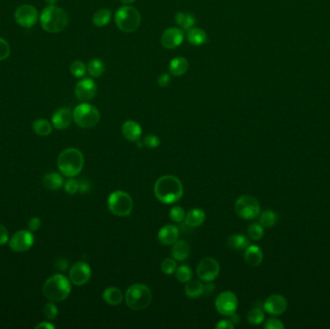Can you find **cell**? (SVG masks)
<instances>
[{"label": "cell", "mask_w": 330, "mask_h": 329, "mask_svg": "<svg viewBox=\"0 0 330 329\" xmlns=\"http://www.w3.org/2000/svg\"><path fill=\"white\" fill-rule=\"evenodd\" d=\"M71 74L76 78V79H80L82 77L85 76L86 72H87V68L85 66V64L81 61H75L71 64Z\"/></svg>", "instance_id": "38"}, {"label": "cell", "mask_w": 330, "mask_h": 329, "mask_svg": "<svg viewBox=\"0 0 330 329\" xmlns=\"http://www.w3.org/2000/svg\"><path fill=\"white\" fill-rule=\"evenodd\" d=\"M153 192L161 203L173 204L182 197L183 187L177 177L165 175L155 182Z\"/></svg>", "instance_id": "1"}, {"label": "cell", "mask_w": 330, "mask_h": 329, "mask_svg": "<svg viewBox=\"0 0 330 329\" xmlns=\"http://www.w3.org/2000/svg\"><path fill=\"white\" fill-rule=\"evenodd\" d=\"M161 271L164 274L171 275L176 273L177 270V264L175 262V259L173 258H167L164 259L161 263Z\"/></svg>", "instance_id": "39"}, {"label": "cell", "mask_w": 330, "mask_h": 329, "mask_svg": "<svg viewBox=\"0 0 330 329\" xmlns=\"http://www.w3.org/2000/svg\"><path fill=\"white\" fill-rule=\"evenodd\" d=\"M40 19L37 9L29 4H24L17 8L15 21L22 27H33Z\"/></svg>", "instance_id": "10"}, {"label": "cell", "mask_w": 330, "mask_h": 329, "mask_svg": "<svg viewBox=\"0 0 330 329\" xmlns=\"http://www.w3.org/2000/svg\"><path fill=\"white\" fill-rule=\"evenodd\" d=\"M220 272V266L218 262L213 258H205L200 261L197 267V275L205 282L213 281Z\"/></svg>", "instance_id": "13"}, {"label": "cell", "mask_w": 330, "mask_h": 329, "mask_svg": "<svg viewBox=\"0 0 330 329\" xmlns=\"http://www.w3.org/2000/svg\"><path fill=\"white\" fill-rule=\"evenodd\" d=\"M103 301L109 305L116 306L123 302V294L120 289L115 287H109L104 290L102 294Z\"/></svg>", "instance_id": "28"}, {"label": "cell", "mask_w": 330, "mask_h": 329, "mask_svg": "<svg viewBox=\"0 0 330 329\" xmlns=\"http://www.w3.org/2000/svg\"><path fill=\"white\" fill-rule=\"evenodd\" d=\"M238 298L232 292H223L215 300V308L222 316L230 317L236 313L238 308Z\"/></svg>", "instance_id": "11"}, {"label": "cell", "mask_w": 330, "mask_h": 329, "mask_svg": "<svg viewBox=\"0 0 330 329\" xmlns=\"http://www.w3.org/2000/svg\"><path fill=\"white\" fill-rule=\"evenodd\" d=\"M35 329H55V327H54L52 324H51L50 322H43V323L37 325V326L35 327Z\"/></svg>", "instance_id": "52"}, {"label": "cell", "mask_w": 330, "mask_h": 329, "mask_svg": "<svg viewBox=\"0 0 330 329\" xmlns=\"http://www.w3.org/2000/svg\"><path fill=\"white\" fill-rule=\"evenodd\" d=\"M214 289H215V287H214V285L213 284H208V285H204V295H206V294H211V293H213V291H214Z\"/></svg>", "instance_id": "53"}, {"label": "cell", "mask_w": 330, "mask_h": 329, "mask_svg": "<svg viewBox=\"0 0 330 329\" xmlns=\"http://www.w3.org/2000/svg\"><path fill=\"white\" fill-rule=\"evenodd\" d=\"M179 229L171 224L165 225L160 228L157 234L158 241L163 246H173L179 239Z\"/></svg>", "instance_id": "19"}, {"label": "cell", "mask_w": 330, "mask_h": 329, "mask_svg": "<svg viewBox=\"0 0 330 329\" xmlns=\"http://www.w3.org/2000/svg\"><path fill=\"white\" fill-rule=\"evenodd\" d=\"M277 219H278L277 215L271 210L264 211L259 215V223L265 228L273 227L276 224Z\"/></svg>", "instance_id": "33"}, {"label": "cell", "mask_w": 330, "mask_h": 329, "mask_svg": "<svg viewBox=\"0 0 330 329\" xmlns=\"http://www.w3.org/2000/svg\"><path fill=\"white\" fill-rule=\"evenodd\" d=\"M151 290L143 284L131 285L127 290L125 301L127 306L135 311H140L147 308L152 302Z\"/></svg>", "instance_id": "5"}, {"label": "cell", "mask_w": 330, "mask_h": 329, "mask_svg": "<svg viewBox=\"0 0 330 329\" xmlns=\"http://www.w3.org/2000/svg\"><path fill=\"white\" fill-rule=\"evenodd\" d=\"M111 18H112L111 10L107 8L100 9L93 16V24L98 27H103L110 23Z\"/></svg>", "instance_id": "29"}, {"label": "cell", "mask_w": 330, "mask_h": 329, "mask_svg": "<svg viewBox=\"0 0 330 329\" xmlns=\"http://www.w3.org/2000/svg\"><path fill=\"white\" fill-rule=\"evenodd\" d=\"M41 219L37 217L35 218H32L31 219L28 221V224H27V227H28V230L31 231V232H35V231H38L41 227Z\"/></svg>", "instance_id": "47"}, {"label": "cell", "mask_w": 330, "mask_h": 329, "mask_svg": "<svg viewBox=\"0 0 330 329\" xmlns=\"http://www.w3.org/2000/svg\"><path fill=\"white\" fill-rule=\"evenodd\" d=\"M264 328L266 329H283L284 325L278 319H269Z\"/></svg>", "instance_id": "45"}, {"label": "cell", "mask_w": 330, "mask_h": 329, "mask_svg": "<svg viewBox=\"0 0 330 329\" xmlns=\"http://www.w3.org/2000/svg\"><path fill=\"white\" fill-rule=\"evenodd\" d=\"M288 307L287 300L280 295H272L264 303V309L272 316L282 315Z\"/></svg>", "instance_id": "17"}, {"label": "cell", "mask_w": 330, "mask_h": 329, "mask_svg": "<svg viewBox=\"0 0 330 329\" xmlns=\"http://www.w3.org/2000/svg\"><path fill=\"white\" fill-rule=\"evenodd\" d=\"M88 73L92 78H100L104 72V65L102 60L93 59L88 64Z\"/></svg>", "instance_id": "34"}, {"label": "cell", "mask_w": 330, "mask_h": 329, "mask_svg": "<svg viewBox=\"0 0 330 329\" xmlns=\"http://www.w3.org/2000/svg\"><path fill=\"white\" fill-rule=\"evenodd\" d=\"M247 320L249 324L253 326H259L261 325L265 320V314L263 310L259 307H255L252 310H250L247 314Z\"/></svg>", "instance_id": "35"}, {"label": "cell", "mask_w": 330, "mask_h": 329, "mask_svg": "<svg viewBox=\"0 0 330 329\" xmlns=\"http://www.w3.org/2000/svg\"><path fill=\"white\" fill-rule=\"evenodd\" d=\"M264 254L262 249L256 246H249L244 253V260L250 267H258L263 262Z\"/></svg>", "instance_id": "21"}, {"label": "cell", "mask_w": 330, "mask_h": 329, "mask_svg": "<svg viewBox=\"0 0 330 329\" xmlns=\"http://www.w3.org/2000/svg\"><path fill=\"white\" fill-rule=\"evenodd\" d=\"M143 144L146 147H148V148L154 149V148H156V147L159 146L160 140H159V138L157 137L156 136L150 135V136H147V137H144V139H143Z\"/></svg>", "instance_id": "44"}, {"label": "cell", "mask_w": 330, "mask_h": 329, "mask_svg": "<svg viewBox=\"0 0 330 329\" xmlns=\"http://www.w3.org/2000/svg\"><path fill=\"white\" fill-rule=\"evenodd\" d=\"M156 82L159 87H162V88L168 87L169 84L171 83V77L168 74H162L158 77Z\"/></svg>", "instance_id": "48"}, {"label": "cell", "mask_w": 330, "mask_h": 329, "mask_svg": "<svg viewBox=\"0 0 330 329\" xmlns=\"http://www.w3.org/2000/svg\"><path fill=\"white\" fill-rule=\"evenodd\" d=\"M75 93L78 101H90L95 97L97 93L96 83L92 79H83L76 84Z\"/></svg>", "instance_id": "15"}, {"label": "cell", "mask_w": 330, "mask_h": 329, "mask_svg": "<svg viewBox=\"0 0 330 329\" xmlns=\"http://www.w3.org/2000/svg\"><path fill=\"white\" fill-rule=\"evenodd\" d=\"M40 24L43 29L49 33H60L69 24L67 12L55 5H49L40 16Z\"/></svg>", "instance_id": "2"}, {"label": "cell", "mask_w": 330, "mask_h": 329, "mask_svg": "<svg viewBox=\"0 0 330 329\" xmlns=\"http://www.w3.org/2000/svg\"><path fill=\"white\" fill-rule=\"evenodd\" d=\"M186 38H187V41L194 47L202 46L208 40L207 33L204 31L203 29L197 27H192L187 30Z\"/></svg>", "instance_id": "26"}, {"label": "cell", "mask_w": 330, "mask_h": 329, "mask_svg": "<svg viewBox=\"0 0 330 329\" xmlns=\"http://www.w3.org/2000/svg\"><path fill=\"white\" fill-rule=\"evenodd\" d=\"M11 54V49L6 40L0 37V61L7 59Z\"/></svg>", "instance_id": "42"}, {"label": "cell", "mask_w": 330, "mask_h": 329, "mask_svg": "<svg viewBox=\"0 0 330 329\" xmlns=\"http://www.w3.org/2000/svg\"><path fill=\"white\" fill-rule=\"evenodd\" d=\"M235 324L230 321V320H222L220 322L217 323V325L215 326L216 329H234Z\"/></svg>", "instance_id": "51"}, {"label": "cell", "mask_w": 330, "mask_h": 329, "mask_svg": "<svg viewBox=\"0 0 330 329\" xmlns=\"http://www.w3.org/2000/svg\"><path fill=\"white\" fill-rule=\"evenodd\" d=\"M176 277H177L178 281L181 282V283H186L189 280H191V278H192V271H191L190 267L182 265V266L177 268V270H176Z\"/></svg>", "instance_id": "37"}, {"label": "cell", "mask_w": 330, "mask_h": 329, "mask_svg": "<svg viewBox=\"0 0 330 329\" xmlns=\"http://www.w3.org/2000/svg\"><path fill=\"white\" fill-rule=\"evenodd\" d=\"M175 22L178 25L179 27L182 28L183 30H189L194 27L196 23L195 17L190 14V13H183V12H179L178 14L175 16Z\"/></svg>", "instance_id": "30"}, {"label": "cell", "mask_w": 330, "mask_h": 329, "mask_svg": "<svg viewBox=\"0 0 330 329\" xmlns=\"http://www.w3.org/2000/svg\"><path fill=\"white\" fill-rule=\"evenodd\" d=\"M91 183L88 180L85 179H81L80 181H78V192L84 194V193H88L91 191Z\"/></svg>", "instance_id": "46"}, {"label": "cell", "mask_w": 330, "mask_h": 329, "mask_svg": "<svg viewBox=\"0 0 330 329\" xmlns=\"http://www.w3.org/2000/svg\"><path fill=\"white\" fill-rule=\"evenodd\" d=\"M71 283L63 274L51 276L43 286L44 296L51 302H64L71 294Z\"/></svg>", "instance_id": "4"}, {"label": "cell", "mask_w": 330, "mask_h": 329, "mask_svg": "<svg viewBox=\"0 0 330 329\" xmlns=\"http://www.w3.org/2000/svg\"><path fill=\"white\" fill-rule=\"evenodd\" d=\"M73 120H74L73 112L68 108H61L56 110L53 113L52 118H51L53 127L60 131H63L69 128Z\"/></svg>", "instance_id": "18"}, {"label": "cell", "mask_w": 330, "mask_h": 329, "mask_svg": "<svg viewBox=\"0 0 330 329\" xmlns=\"http://www.w3.org/2000/svg\"><path fill=\"white\" fill-rule=\"evenodd\" d=\"M230 317H231V321H232L234 324H235V323H236V324H238V323H239V321H240V318H239V316H238L236 313H235V314H233V315H232V316H230Z\"/></svg>", "instance_id": "54"}, {"label": "cell", "mask_w": 330, "mask_h": 329, "mask_svg": "<svg viewBox=\"0 0 330 329\" xmlns=\"http://www.w3.org/2000/svg\"><path fill=\"white\" fill-rule=\"evenodd\" d=\"M34 245V236L29 230H21L9 240V247L14 252H26Z\"/></svg>", "instance_id": "12"}, {"label": "cell", "mask_w": 330, "mask_h": 329, "mask_svg": "<svg viewBox=\"0 0 330 329\" xmlns=\"http://www.w3.org/2000/svg\"><path fill=\"white\" fill-rule=\"evenodd\" d=\"M92 271L90 266L85 262L76 263L70 270V281L76 286H83L90 280Z\"/></svg>", "instance_id": "14"}, {"label": "cell", "mask_w": 330, "mask_h": 329, "mask_svg": "<svg viewBox=\"0 0 330 329\" xmlns=\"http://www.w3.org/2000/svg\"><path fill=\"white\" fill-rule=\"evenodd\" d=\"M122 3H124V4H129V3H132V2H134L135 0H120Z\"/></svg>", "instance_id": "56"}, {"label": "cell", "mask_w": 330, "mask_h": 329, "mask_svg": "<svg viewBox=\"0 0 330 329\" xmlns=\"http://www.w3.org/2000/svg\"><path fill=\"white\" fill-rule=\"evenodd\" d=\"M184 35L180 28L170 27L166 29L161 36V44L167 50L178 48L183 42Z\"/></svg>", "instance_id": "16"}, {"label": "cell", "mask_w": 330, "mask_h": 329, "mask_svg": "<svg viewBox=\"0 0 330 329\" xmlns=\"http://www.w3.org/2000/svg\"><path fill=\"white\" fill-rule=\"evenodd\" d=\"M235 212L242 219H255L261 213L260 203L251 195H242L236 201Z\"/></svg>", "instance_id": "9"}, {"label": "cell", "mask_w": 330, "mask_h": 329, "mask_svg": "<svg viewBox=\"0 0 330 329\" xmlns=\"http://www.w3.org/2000/svg\"><path fill=\"white\" fill-rule=\"evenodd\" d=\"M227 246L234 250H243L249 247V241L243 235H232L227 241Z\"/></svg>", "instance_id": "31"}, {"label": "cell", "mask_w": 330, "mask_h": 329, "mask_svg": "<svg viewBox=\"0 0 330 329\" xmlns=\"http://www.w3.org/2000/svg\"><path fill=\"white\" fill-rule=\"evenodd\" d=\"M188 61L184 57H176L170 61L169 71L174 77H181L188 70Z\"/></svg>", "instance_id": "23"}, {"label": "cell", "mask_w": 330, "mask_h": 329, "mask_svg": "<svg viewBox=\"0 0 330 329\" xmlns=\"http://www.w3.org/2000/svg\"><path fill=\"white\" fill-rule=\"evenodd\" d=\"M65 192H67L70 195H74L78 192V181H76L75 179L71 178L69 179L64 186Z\"/></svg>", "instance_id": "43"}, {"label": "cell", "mask_w": 330, "mask_h": 329, "mask_svg": "<svg viewBox=\"0 0 330 329\" xmlns=\"http://www.w3.org/2000/svg\"><path fill=\"white\" fill-rule=\"evenodd\" d=\"M68 266H69V263L66 259L64 258H61V259H58L55 263V268L56 270H58L59 272H66L67 269H68Z\"/></svg>", "instance_id": "50"}, {"label": "cell", "mask_w": 330, "mask_h": 329, "mask_svg": "<svg viewBox=\"0 0 330 329\" xmlns=\"http://www.w3.org/2000/svg\"><path fill=\"white\" fill-rule=\"evenodd\" d=\"M73 115L75 123L82 129H92L96 127L101 120L99 110L94 106L86 103L78 105L74 110Z\"/></svg>", "instance_id": "7"}, {"label": "cell", "mask_w": 330, "mask_h": 329, "mask_svg": "<svg viewBox=\"0 0 330 329\" xmlns=\"http://www.w3.org/2000/svg\"><path fill=\"white\" fill-rule=\"evenodd\" d=\"M64 184L63 177L59 173L51 172L44 176L43 186L49 191H58Z\"/></svg>", "instance_id": "24"}, {"label": "cell", "mask_w": 330, "mask_h": 329, "mask_svg": "<svg viewBox=\"0 0 330 329\" xmlns=\"http://www.w3.org/2000/svg\"><path fill=\"white\" fill-rule=\"evenodd\" d=\"M44 315L50 321H54L57 318L58 308L56 307V305L53 303V302L47 303L45 305V307H44Z\"/></svg>", "instance_id": "41"}, {"label": "cell", "mask_w": 330, "mask_h": 329, "mask_svg": "<svg viewBox=\"0 0 330 329\" xmlns=\"http://www.w3.org/2000/svg\"><path fill=\"white\" fill-rule=\"evenodd\" d=\"M122 134L124 137L129 140L136 142L139 140V138L142 135V129L138 123L132 120H128L125 122L122 126Z\"/></svg>", "instance_id": "20"}, {"label": "cell", "mask_w": 330, "mask_h": 329, "mask_svg": "<svg viewBox=\"0 0 330 329\" xmlns=\"http://www.w3.org/2000/svg\"><path fill=\"white\" fill-rule=\"evenodd\" d=\"M264 227L260 223H252L248 226L247 235L252 241H260L264 237Z\"/></svg>", "instance_id": "36"}, {"label": "cell", "mask_w": 330, "mask_h": 329, "mask_svg": "<svg viewBox=\"0 0 330 329\" xmlns=\"http://www.w3.org/2000/svg\"><path fill=\"white\" fill-rule=\"evenodd\" d=\"M49 5H54L58 0H45Z\"/></svg>", "instance_id": "55"}, {"label": "cell", "mask_w": 330, "mask_h": 329, "mask_svg": "<svg viewBox=\"0 0 330 329\" xmlns=\"http://www.w3.org/2000/svg\"><path fill=\"white\" fill-rule=\"evenodd\" d=\"M107 206L114 216L127 217L132 212L133 201L127 192L117 191L109 195Z\"/></svg>", "instance_id": "8"}, {"label": "cell", "mask_w": 330, "mask_h": 329, "mask_svg": "<svg viewBox=\"0 0 330 329\" xmlns=\"http://www.w3.org/2000/svg\"><path fill=\"white\" fill-rule=\"evenodd\" d=\"M115 23L123 32L131 33L139 27L141 16L136 8L132 6H123L116 11Z\"/></svg>", "instance_id": "6"}, {"label": "cell", "mask_w": 330, "mask_h": 329, "mask_svg": "<svg viewBox=\"0 0 330 329\" xmlns=\"http://www.w3.org/2000/svg\"><path fill=\"white\" fill-rule=\"evenodd\" d=\"M136 142H137V147H138V148H142V147H143V145H144L143 142H141V141H139V140H137Z\"/></svg>", "instance_id": "57"}, {"label": "cell", "mask_w": 330, "mask_h": 329, "mask_svg": "<svg viewBox=\"0 0 330 329\" xmlns=\"http://www.w3.org/2000/svg\"><path fill=\"white\" fill-rule=\"evenodd\" d=\"M57 166L62 175L65 177L74 178L83 169V155L76 148H68L62 151L58 156Z\"/></svg>", "instance_id": "3"}, {"label": "cell", "mask_w": 330, "mask_h": 329, "mask_svg": "<svg viewBox=\"0 0 330 329\" xmlns=\"http://www.w3.org/2000/svg\"><path fill=\"white\" fill-rule=\"evenodd\" d=\"M169 217H170V219L172 221L180 223L184 220V218H185L184 210L181 207H179V206L173 207L169 212Z\"/></svg>", "instance_id": "40"}, {"label": "cell", "mask_w": 330, "mask_h": 329, "mask_svg": "<svg viewBox=\"0 0 330 329\" xmlns=\"http://www.w3.org/2000/svg\"><path fill=\"white\" fill-rule=\"evenodd\" d=\"M33 130L40 137H48L52 132V125L46 119H37L33 123Z\"/></svg>", "instance_id": "32"}, {"label": "cell", "mask_w": 330, "mask_h": 329, "mask_svg": "<svg viewBox=\"0 0 330 329\" xmlns=\"http://www.w3.org/2000/svg\"><path fill=\"white\" fill-rule=\"evenodd\" d=\"M189 253H190L189 245L183 240L177 241L173 245L172 249H171L172 258L175 259L176 261H179V262H182V261L186 260L187 257L189 256Z\"/></svg>", "instance_id": "22"}, {"label": "cell", "mask_w": 330, "mask_h": 329, "mask_svg": "<svg viewBox=\"0 0 330 329\" xmlns=\"http://www.w3.org/2000/svg\"><path fill=\"white\" fill-rule=\"evenodd\" d=\"M205 219H206V215L203 210L192 209L186 214L184 218V222L188 227L194 228V227H198L202 225Z\"/></svg>", "instance_id": "25"}, {"label": "cell", "mask_w": 330, "mask_h": 329, "mask_svg": "<svg viewBox=\"0 0 330 329\" xmlns=\"http://www.w3.org/2000/svg\"><path fill=\"white\" fill-rule=\"evenodd\" d=\"M184 292L187 298L189 299H198L204 295L203 283L199 280H189L186 282Z\"/></svg>", "instance_id": "27"}, {"label": "cell", "mask_w": 330, "mask_h": 329, "mask_svg": "<svg viewBox=\"0 0 330 329\" xmlns=\"http://www.w3.org/2000/svg\"><path fill=\"white\" fill-rule=\"evenodd\" d=\"M9 232L4 225H0V246H4L9 243Z\"/></svg>", "instance_id": "49"}]
</instances>
